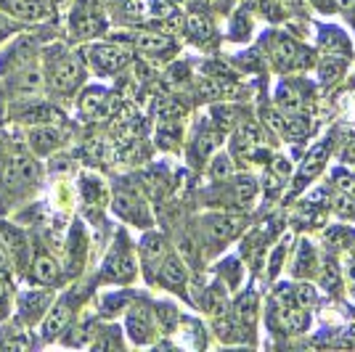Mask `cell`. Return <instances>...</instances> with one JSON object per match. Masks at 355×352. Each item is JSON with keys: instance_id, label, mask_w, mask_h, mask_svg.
<instances>
[{"instance_id": "cell-47", "label": "cell", "mask_w": 355, "mask_h": 352, "mask_svg": "<svg viewBox=\"0 0 355 352\" xmlns=\"http://www.w3.org/2000/svg\"><path fill=\"white\" fill-rule=\"evenodd\" d=\"M6 35H11V24H8V19L0 14V40L6 37Z\"/></svg>"}, {"instance_id": "cell-48", "label": "cell", "mask_w": 355, "mask_h": 352, "mask_svg": "<svg viewBox=\"0 0 355 352\" xmlns=\"http://www.w3.org/2000/svg\"><path fill=\"white\" fill-rule=\"evenodd\" d=\"M345 161H355V141L350 143V148H345Z\"/></svg>"}, {"instance_id": "cell-33", "label": "cell", "mask_w": 355, "mask_h": 352, "mask_svg": "<svg viewBox=\"0 0 355 352\" xmlns=\"http://www.w3.org/2000/svg\"><path fill=\"white\" fill-rule=\"evenodd\" d=\"M154 315H157V321H159V328L162 331H173L178 326V310L173 305H167V302H159L157 308H154Z\"/></svg>"}, {"instance_id": "cell-18", "label": "cell", "mask_w": 355, "mask_h": 352, "mask_svg": "<svg viewBox=\"0 0 355 352\" xmlns=\"http://www.w3.org/2000/svg\"><path fill=\"white\" fill-rule=\"evenodd\" d=\"M326 157H329V143H318V146L305 157V161H302V167H300V173H297V177H295V191H300L302 186H308L313 177L324 170Z\"/></svg>"}, {"instance_id": "cell-19", "label": "cell", "mask_w": 355, "mask_h": 352, "mask_svg": "<svg viewBox=\"0 0 355 352\" xmlns=\"http://www.w3.org/2000/svg\"><path fill=\"white\" fill-rule=\"evenodd\" d=\"M114 212H117L119 218H125V220H133V222H141V225H148V218H146V209L141 204V199L130 191H117L114 193Z\"/></svg>"}, {"instance_id": "cell-5", "label": "cell", "mask_w": 355, "mask_h": 352, "mask_svg": "<svg viewBox=\"0 0 355 352\" xmlns=\"http://www.w3.org/2000/svg\"><path fill=\"white\" fill-rule=\"evenodd\" d=\"M88 61L96 67V72L114 74L130 64V51L114 43H96L88 48Z\"/></svg>"}, {"instance_id": "cell-28", "label": "cell", "mask_w": 355, "mask_h": 352, "mask_svg": "<svg viewBox=\"0 0 355 352\" xmlns=\"http://www.w3.org/2000/svg\"><path fill=\"white\" fill-rule=\"evenodd\" d=\"M231 85L228 82H223L218 77H202L199 80V85H196V93L205 98V101H215V98H223L225 93H231Z\"/></svg>"}, {"instance_id": "cell-39", "label": "cell", "mask_w": 355, "mask_h": 352, "mask_svg": "<svg viewBox=\"0 0 355 352\" xmlns=\"http://www.w3.org/2000/svg\"><path fill=\"white\" fill-rule=\"evenodd\" d=\"M85 154H88L90 161H106V159H109V143H106V141H101V138H96V141H90V143H88Z\"/></svg>"}, {"instance_id": "cell-16", "label": "cell", "mask_w": 355, "mask_h": 352, "mask_svg": "<svg viewBox=\"0 0 355 352\" xmlns=\"http://www.w3.org/2000/svg\"><path fill=\"white\" fill-rule=\"evenodd\" d=\"M133 45L135 51H141L146 56H162V53L175 51V40L170 35H162V32H135Z\"/></svg>"}, {"instance_id": "cell-13", "label": "cell", "mask_w": 355, "mask_h": 352, "mask_svg": "<svg viewBox=\"0 0 355 352\" xmlns=\"http://www.w3.org/2000/svg\"><path fill=\"white\" fill-rule=\"evenodd\" d=\"M167 257V241L159 234H146L141 241V260L146 267V279H157V267Z\"/></svg>"}, {"instance_id": "cell-4", "label": "cell", "mask_w": 355, "mask_h": 352, "mask_svg": "<svg viewBox=\"0 0 355 352\" xmlns=\"http://www.w3.org/2000/svg\"><path fill=\"white\" fill-rule=\"evenodd\" d=\"M270 59L273 64L289 72V69H302V67H311V51L300 48V45L286 37V35H276L273 43H270Z\"/></svg>"}, {"instance_id": "cell-22", "label": "cell", "mask_w": 355, "mask_h": 352, "mask_svg": "<svg viewBox=\"0 0 355 352\" xmlns=\"http://www.w3.org/2000/svg\"><path fill=\"white\" fill-rule=\"evenodd\" d=\"M276 103L286 117H295V114H302L305 112V98L297 93L292 85H282L279 93H276Z\"/></svg>"}, {"instance_id": "cell-44", "label": "cell", "mask_w": 355, "mask_h": 352, "mask_svg": "<svg viewBox=\"0 0 355 352\" xmlns=\"http://www.w3.org/2000/svg\"><path fill=\"white\" fill-rule=\"evenodd\" d=\"M289 170H292V167H289V161L282 159V157H279V159H273V164H270V173H276L279 177H286L289 175Z\"/></svg>"}, {"instance_id": "cell-9", "label": "cell", "mask_w": 355, "mask_h": 352, "mask_svg": "<svg viewBox=\"0 0 355 352\" xmlns=\"http://www.w3.org/2000/svg\"><path fill=\"white\" fill-rule=\"evenodd\" d=\"M69 321H72V305L67 299H61L53 308L45 310V315L40 318V334H43V339L61 337L69 328Z\"/></svg>"}, {"instance_id": "cell-7", "label": "cell", "mask_w": 355, "mask_h": 352, "mask_svg": "<svg viewBox=\"0 0 355 352\" xmlns=\"http://www.w3.org/2000/svg\"><path fill=\"white\" fill-rule=\"evenodd\" d=\"M61 146H64V132H61V127H56L53 122L35 125L30 130V148L37 157H51V154L59 151Z\"/></svg>"}, {"instance_id": "cell-49", "label": "cell", "mask_w": 355, "mask_h": 352, "mask_svg": "<svg viewBox=\"0 0 355 352\" xmlns=\"http://www.w3.org/2000/svg\"><path fill=\"white\" fill-rule=\"evenodd\" d=\"M334 3H337L340 8H353L355 6V0H334Z\"/></svg>"}, {"instance_id": "cell-41", "label": "cell", "mask_w": 355, "mask_h": 352, "mask_svg": "<svg viewBox=\"0 0 355 352\" xmlns=\"http://www.w3.org/2000/svg\"><path fill=\"white\" fill-rule=\"evenodd\" d=\"M11 313V286L6 276H0V318H6Z\"/></svg>"}, {"instance_id": "cell-1", "label": "cell", "mask_w": 355, "mask_h": 352, "mask_svg": "<svg viewBox=\"0 0 355 352\" xmlns=\"http://www.w3.org/2000/svg\"><path fill=\"white\" fill-rule=\"evenodd\" d=\"M48 85L53 93H59V96H67V93H72V90L80 88V82L85 80V61L80 53H64L59 51V56L51 61V67H48Z\"/></svg>"}, {"instance_id": "cell-2", "label": "cell", "mask_w": 355, "mask_h": 352, "mask_svg": "<svg viewBox=\"0 0 355 352\" xmlns=\"http://www.w3.org/2000/svg\"><path fill=\"white\" fill-rule=\"evenodd\" d=\"M37 180H40V164L35 161V157H27V154L6 159L3 170H0V188L3 191H27V188L37 186Z\"/></svg>"}, {"instance_id": "cell-25", "label": "cell", "mask_w": 355, "mask_h": 352, "mask_svg": "<svg viewBox=\"0 0 355 352\" xmlns=\"http://www.w3.org/2000/svg\"><path fill=\"white\" fill-rule=\"evenodd\" d=\"M186 32H189V37H191L193 43H209L212 40V21H209L205 14H191L186 19Z\"/></svg>"}, {"instance_id": "cell-36", "label": "cell", "mask_w": 355, "mask_h": 352, "mask_svg": "<svg viewBox=\"0 0 355 352\" xmlns=\"http://www.w3.org/2000/svg\"><path fill=\"white\" fill-rule=\"evenodd\" d=\"M321 283H324L329 292H337L340 289V267L334 265V260H326L324 273H321Z\"/></svg>"}, {"instance_id": "cell-35", "label": "cell", "mask_w": 355, "mask_h": 352, "mask_svg": "<svg viewBox=\"0 0 355 352\" xmlns=\"http://www.w3.org/2000/svg\"><path fill=\"white\" fill-rule=\"evenodd\" d=\"M157 117L159 119H180L183 117V106L175 98H162L157 103Z\"/></svg>"}, {"instance_id": "cell-38", "label": "cell", "mask_w": 355, "mask_h": 352, "mask_svg": "<svg viewBox=\"0 0 355 352\" xmlns=\"http://www.w3.org/2000/svg\"><path fill=\"white\" fill-rule=\"evenodd\" d=\"M209 175L215 177V180H225V177H231V159H228L225 154H218V157L212 159Z\"/></svg>"}, {"instance_id": "cell-46", "label": "cell", "mask_w": 355, "mask_h": 352, "mask_svg": "<svg viewBox=\"0 0 355 352\" xmlns=\"http://www.w3.org/2000/svg\"><path fill=\"white\" fill-rule=\"evenodd\" d=\"M313 3H315V8H318V11H326V14L337 8V3H334V0H313Z\"/></svg>"}, {"instance_id": "cell-20", "label": "cell", "mask_w": 355, "mask_h": 352, "mask_svg": "<svg viewBox=\"0 0 355 352\" xmlns=\"http://www.w3.org/2000/svg\"><path fill=\"white\" fill-rule=\"evenodd\" d=\"M32 281L35 283H40V286H53L56 281H59V265H56V260L48 254V252H37L35 257H32Z\"/></svg>"}, {"instance_id": "cell-26", "label": "cell", "mask_w": 355, "mask_h": 352, "mask_svg": "<svg viewBox=\"0 0 355 352\" xmlns=\"http://www.w3.org/2000/svg\"><path fill=\"white\" fill-rule=\"evenodd\" d=\"M279 315H282V328L289 334H300L308 326V310L300 308V305H289V308L279 310Z\"/></svg>"}, {"instance_id": "cell-6", "label": "cell", "mask_w": 355, "mask_h": 352, "mask_svg": "<svg viewBox=\"0 0 355 352\" xmlns=\"http://www.w3.org/2000/svg\"><path fill=\"white\" fill-rule=\"evenodd\" d=\"M135 279V260L133 252L125 247V238L119 236L117 247L109 252L104 263V281H112V283H130Z\"/></svg>"}, {"instance_id": "cell-32", "label": "cell", "mask_w": 355, "mask_h": 352, "mask_svg": "<svg viewBox=\"0 0 355 352\" xmlns=\"http://www.w3.org/2000/svg\"><path fill=\"white\" fill-rule=\"evenodd\" d=\"M83 196H85V202L93 206H101L106 204V188L104 183L98 180V177H83Z\"/></svg>"}, {"instance_id": "cell-23", "label": "cell", "mask_w": 355, "mask_h": 352, "mask_svg": "<svg viewBox=\"0 0 355 352\" xmlns=\"http://www.w3.org/2000/svg\"><path fill=\"white\" fill-rule=\"evenodd\" d=\"M347 64H350V56H342V53H324V56H321V64H318V74H321L324 82H334V80L345 72Z\"/></svg>"}, {"instance_id": "cell-15", "label": "cell", "mask_w": 355, "mask_h": 352, "mask_svg": "<svg viewBox=\"0 0 355 352\" xmlns=\"http://www.w3.org/2000/svg\"><path fill=\"white\" fill-rule=\"evenodd\" d=\"M157 276H159V283L167 286V289H183L186 281H189V273H186V263L178 257V254H167L162 260V265L157 267Z\"/></svg>"}, {"instance_id": "cell-42", "label": "cell", "mask_w": 355, "mask_h": 352, "mask_svg": "<svg viewBox=\"0 0 355 352\" xmlns=\"http://www.w3.org/2000/svg\"><path fill=\"white\" fill-rule=\"evenodd\" d=\"M284 257H286V247H284V244H279V247H276V252H273V257H270V265H268V276H270V279L279 273Z\"/></svg>"}, {"instance_id": "cell-37", "label": "cell", "mask_w": 355, "mask_h": 352, "mask_svg": "<svg viewBox=\"0 0 355 352\" xmlns=\"http://www.w3.org/2000/svg\"><path fill=\"white\" fill-rule=\"evenodd\" d=\"M292 297H295V302L300 305V308H313L315 305V289L313 286H308V283H300V286H295L292 289Z\"/></svg>"}, {"instance_id": "cell-29", "label": "cell", "mask_w": 355, "mask_h": 352, "mask_svg": "<svg viewBox=\"0 0 355 352\" xmlns=\"http://www.w3.org/2000/svg\"><path fill=\"white\" fill-rule=\"evenodd\" d=\"M260 143V132L254 125H241L236 130V138H234V148L236 154H252Z\"/></svg>"}, {"instance_id": "cell-14", "label": "cell", "mask_w": 355, "mask_h": 352, "mask_svg": "<svg viewBox=\"0 0 355 352\" xmlns=\"http://www.w3.org/2000/svg\"><path fill=\"white\" fill-rule=\"evenodd\" d=\"M114 96H109L106 90L101 88H88L83 93V98H80V114L88 119H98V117H106V114H112V101Z\"/></svg>"}, {"instance_id": "cell-8", "label": "cell", "mask_w": 355, "mask_h": 352, "mask_svg": "<svg viewBox=\"0 0 355 352\" xmlns=\"http://www.w3.org/2000/svg\"><path fill=\"white\" fill-rule=\"evenodd\" d=\"M0 244L8 249L14 267H24L30 260V244H27V236L21 234V228H16L11 222H0Z\"/></svg>"}, {"instance_id": "cell-50", "label": "cell", "mask_w": 355, "mask_h": 352, "mask_svg": "<svg viewBox=\"0 0 355 352\" xmlns=\"http://www.w3.org/2000/svg\"><path fill=\"white\" fill-rule=\"evenodd\" d=\"M53 3H56V6H61V3H64V0H53Z\"/></svg>"}, {"instance_id": "cell-43", "label": "cell", "mask_w": 355, "mask_h": 352, "mask_svg": "<svg viewBox=\"0 0 355 352\" xmlns=\"http://www.w3.org/2000/svg\"><path fill=\"white\" fill-rule=\"evenodd\" d=\"M11 270H14V260H11V254H8V249L0 244V276H11Z\"/></svg>"}, {"instance_id": "cell-3", "label": "cell", "mask_w": 355, "mask_h": 352, "mask_svg": "<svg viewBox=\"0 0 355 352\" xmlns=\"http://www.w3.org/2000/svg\"><path fill=\"white\" fill-rule=\"evenodd\" d=\"M45 90V72L32 61L27 67L16 69L11 74V101L14 103H27V101H37Z\"/></svg>"}, {"instance_id": "cell-17", "label": "cell", "mask_w": 355, "mask_h": 352, "mask_svg": "<svg viewBox=\"0 0 355 352\" xmlns=\"http://www.w3.org/2000/svg\"><path fill=\"white\" fill-rule=\"evenodd\" d=\"M6 6L16 19L27 21V24H37V21H45L51 16L48 0H6Z\"/></svg>"}, {"instance_id": "cell-34", "label": "cell", "mask_w": 355, "mask_h": 352, "mask_svg": "<svg viewBox=\"0 0 355 352\" xmlns=\"http://www.w3.org/2000/svg\"><path fill=\"white\" fill-rule=\"evenodd\" d=\"M254 193H257V180H254V177H250V175L236 177V183H234V196H236V202L247 204Z\"/></svg>"}, {"instance_id": "cell-30", "label": "cell", "mask_w": 355, "mask_h": 352, "mask_svg": "<svg viewBox=\"0 0 355 352\" xmlns=\"http://www.w3.org/2000/svg\"><path fill=\"white\" fill-rule=\"evenodd\" d=\"M321 45H324V53H342V56H350V43L340 30H324L321 32Z\"/></svg>"}, {"instance_id": "cell-21", "label": "cell", "mask_w": 355, "mask_h": 352, "mask_svg": "<svg viewBox=\"0 0 355 352\" xmlns=\"http://www.w3.org/2000/svg\"><path fill=\"white\" fill-rule=\"evenodd\" d=\"M56 117H59V114H56L48 103L40 101V98H37V101L21 103L14 112L16 122H24V125H43V122H53Z\"/></svg>"}, {"instance_id": "cell-27", "label": "cell", "mask_w": 355, "mask_h": 352, "mask_svg": "<svg viewBox=\"0 0 355 352\" xmlns=\"http://www.w3.org/2000/svg\"><path fill=\"white\" fill-rule=\"evenodd\" d=\"M205 308H207V313H212V315H223V313H228V292H225V286H223L220 281H218V283H212V286L207 289Z\"/></svg>"}, {"instance_id": "cell-10", "label": "cell", "mask_w": 355, "mask_h": 352, "mask_svg": "<svg viewBox=\"0 0 355 352\" xmlns=\"http://www.w3.org/2000/svg\"><path fill=\"white\" fill-rule=\"evenodd\" d=\"M202 222H205V234L212 244H223L244 228V220L236 215H207Z\"/></svg>"}, {"instance_id": "cell-24", "label": "cell", "mask_w": 355, "mask_h": 352, "mask_svg": "<svg viewBox=\"0 0 355 352\" xmlns=\"http://www.w3.org/2000/svg\"><path fill=\"white\" fill-rule=\"evenodd\" d=\"M254 321H257V299H254V294H244L236 302L234 323L250 331V328H254Z\"/></svg>"}, {"instance_id": "cell-11", "label": "cell", "mask_w": 355, "mask_h": 352, "mask_svg": "<svg viewBox=\"0 0 355 352\" xmlns=\"http://www.w3.org/2000/svg\"><path fill=\"white\" fill-rule=\"evenodd\" d=\"M53 294L48 289H37V292H24L19 297V318L24 323H37L45 315V310L51 308Z\"/></svg>"}, {"instance_id": "cell-45", "label": "cell", "mask_w": 355, "mask_h": 352, "mask_svg": "<svg viewBox=\"0 0 355 352\" xmlns=\"http://www.w3.org/2000/svg\"><path fill=\"white\" fill-rule=\"evenodd\" d=\"M347 283H350V292L355 294V252L350 257V263H347Z\"/></svg>"}, {"instance_id": "cell-40", "label": "cell", "mask_w": 355, "mask_h": 352, "mask_svg": "<svg viewBox=\"0 0 355 352\" xmlns=\"http://www.w3.org/2000/svg\"><path fill=\"white\" fill-rule=\"evenodd\" d=\"M212 114H215V122H218L220 130H228V127L234 125V117H236V112H234L231 106H218Z\"/></svg>"}, {"instance_id": "cell-31", "label": "cell", "mask_w": 355, "mask_h": 352, "mask_svg": "<svg viewBox=\"0 0 355 352\" xmlns=\"http://www.w3.org/2000/svg\"><path fill=\"white\" fill-rule=\"evenodd\" d=\"M315 270H318V263H315L313 247L311 244H300L295 260V276H313Z\"/></svg>"}, {"instance_id": "cell-12", "label": "cell", "mask_w": 355, "mask_h": 352, "mask_svg": "<svg viewBox=\"0 0 355 352\" xmlns=\"http://www.w3.org/2000/svg\"><path fill=\"white\" fill-rule=\"evenodd\" d=\"M125 326H128V337L133 339L135 344H148L154 339V318L144 305L130 308Z\"/></svg>"}]
</instances>
